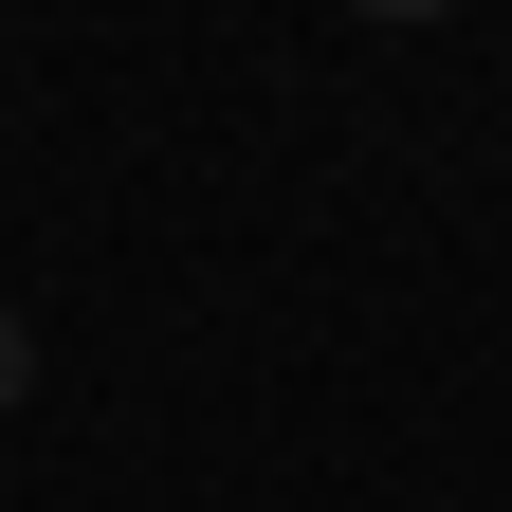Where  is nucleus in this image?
I'll return each mask as SVG.
<instances>
[{
    "mask_svg": "<svg viewBox=\"0 0 512 512\" xmlns=\"http://www.w3.org/2000/svg\"><path fill=\"white\" fill-rule=\"evenodd\" d=\"M366 19H439V0H366Z\"/></svg>",
    "mask_w": 512,
    "mask_h": 512,
    "instance_id": "obj_2",
    "label": "nucleus"
},
{
    "mask_svg": "<svg viewBox=\"0 0 512 512\" xmlns=\"http://www.w3.org/2000/svg\"><path fill=\"white\" fill-rule=\"evenodd\" d=\"M19 384H37V330H19V311H0V403H19Z\"/></svg>",
    "mask_w": 512,
    "mask_h": 512,
    "instance_id": "obj_1",
    "label": "nucleus"
}]
</instances>
